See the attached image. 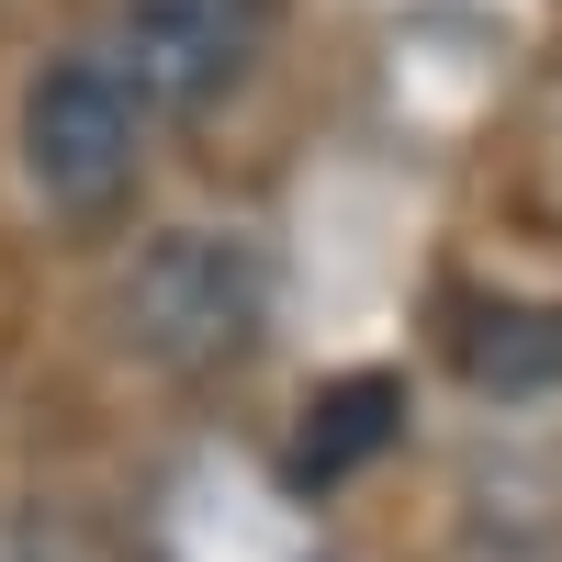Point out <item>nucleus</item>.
I'll return each mask as SVG.
<instances>
[{
  "instance_id": "nucleus-5",
  "label": "nucleus",
  "mask_w": 562,
  "mask_h": 562,
  "mask_svg": "<svg viewBox=\"0 0 562 562\" xmlns=\"http://www.w3.org/2000/svg\"><path fill=\"white\" fill-rule=\"evenodd\" d=\"M394 428H405V383H394V371L338 383V394L304 416V439H293V484H338V473H360V461L383 450Z\"/></svg>"
},
{
  "instance_id": "nucleus-1",
  "label": "nucleus",
  "mask_w": 562,
  "mask_h": 562,
  "mask_svg": "<svg viewBox=\"0 0 562 562\" xmlns=\"http://www.w3.org/2000/svg\"><path fill=\"white\" fill-rule=\"evenodd\" d=\"M124 338L135 360L180 371V383H203V371H237L270 326V259L259 237L237 225H169V237L124 270Z\"/></svg>"
},
{
  "instance_id": "nucleus-3",
  "label": "nucleus",
  "mask_w": 562,
  "mask_h": 562,
  "mask_svg": "<svg viewBox=\"0 0 562 562\" xmlns=\"http://www.w3.org/2000/svg\"><path fill=\"white\" fill-rule=\"evenodd\" d=\"M270 0H113V68L135 102H214L259 57Z\"/></svg>"
},
{
  "instance_id": "nucleus-2",
  "label": "nucleus",
  "mask_w": 562,
  "mask_h": 562,
  "mask_svg": "<svg viewBox=\"0 0 562 562\" xmlns=\"http://www.w3.org/2000/svg\"><path fill=\"white\" fill-rule=\"evenodd\" d=\"M147 158V102L113 57H57L23 90V180L57 214H113Z\"/></svg>"
},
{
  "instance_id": "nucleus-4",
  "label": "nucleus",
  "mask_w": 562,
  "mask_h": 562,
  "mask_svg": "<svg viewBox=\"0 0 562 562\" xmlns=\"http://www.w3.org/2000/svg\"><path fill=\"white\" fill-rule=\"evenodd\" d=\"M450 360L484 394H540L562 383V304H473L450 326Z\"/></svg>"
}]
</instances>
